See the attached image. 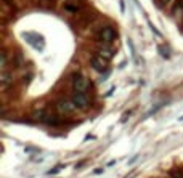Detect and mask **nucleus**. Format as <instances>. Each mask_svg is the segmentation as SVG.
I'll use <instances>...</instances> for the list:
<instances>
[{"label":"nucleus","instance_id":"7","mask_svg":"<svg viewBox=\"0 0 183 178\" xmlns=\"http://www.w3.org/2000/svg\"><path fill=\"white\" fill-rule=\"evenodd\" d=\"M96 55H100V56H103V58H106L108 61L113 58V55H114V51L111 50V48H108L106 45H103V47H100L98 48V51H96Z\"/></svg>","mask_w":183,"mask_h":178},{"label":"nucleus","instance_id":"1","mask_svg":"<svg viewBox=\"0 0 183 178\" xmlns=\"http://www.w3.org/2000/svg\"><path fill=\"white\" fill-rule=\"evenodd\" d=\"M90 87H92V84L85 76H82V74H79V72L72 76V88H74V91L87 93V91L90 90Z\"/></svg>","mask_w":183,"mask_h":178},{"label":"nucleus","instance_id":"16","mask_svg":"<svg viewBox=\"0 0 183 178\" xmlns=\"http://www.w3.org/2000/svg\"><path fill=\"white\" fill-rule=\"evenodd\" d=\"M159 3H161V5H167L169 2H170V0H157Z\"/></svg>","mask_w":183,"mask_h":178},{"label":"nucleus","instance_id":"6","mask_svg":"<svg viewBox=\"0 0 183 178\" xmlns=\"http://www.w3.org/2000/svg\"><path fill=\"white\" fill-rule=\"evenodd\" d=\"M90 64H92V67H93V69H96V71H98V72H103V71L108 67L109 61H108L106 58L100 56V55H95V56L90 60Z\"/></svg>","mask_w":183,"mask_h":178},{"label":"nucleus","instance_id":"5","mask_svg":"<svg viewBox=\"0 0 183 178\" xmlns=\"http://www.w3.org/2000/svg\"><path fill=\"white\" fill-rule=\"evenodd\" d=\"M71 101L77 106V108H87L90 104V96L87 93H79V91H74Z\"/></svg>","mask_w":183,"mask_h":178},{"label":"nucleus","instance_id":"9","mask_svg":"<svg viewBox=\"0 0 183 178\" xmlns=\"http://www.w3.org/2000/svg\"><path fill=\"white\" fill-rule=\"evenodd\" d=\"M2 84H3V88H6L10 84H13V77L8 74V71H3L2 72Z\"/></svg>","mask_w":183,"mask_h":178},{"label":"nucleus","instance_id":"15","mask_svg":"<svg viewBox=\"0 0 183 178\" xmlns=\"http://www.w3.org/2000/svg\"><path fill=\"white\" fill-rule=\"evenodd\" d=\"M93 173H95V175H101V173H103V169H100V167H98V169L93 170Z\"/></svg>","mask_w":183,"mask_h":178},{"label":"nucleus","instance_id":"3","mask_svg":"<svg viewBox=\"0 0 183 178\" xmlns=\"http://www.w3.org/2000/svg\"><path fill=\"white\" fill-rule=\"evenodd\" d=\"M24 40L28 43H30L35 50H43V45H45L43 37L39 35V34H35V32H26L24 34Z\"/></svg>","mask_w":183,"mask_h":178},{"label":"nucleus","instance_id":"12","mask_svg":"<svg viewBox=\"0 0 183 178\" xmlns=\"http://www.w3.org/2000/svg\"><path fill=\"white\" fill-rule=\"evenodd\" d=\"M64 8L67 10V11H77V10H79V6H76V5H72V3H66V5H64Z\"/></svg>","mask_w":183,"mask_h":178},{"label":"nucleus","instance_id":"11","mask_svg":"<svg viewBox=\"0 0 183 178\" xmlns=\"http://www.w3.org/2000/svg\"><path fill=\"white\" fill-rule=\"evenodd\" d=\"M61 169H63V165H56L55 169H50L48 172H47V175H50V177H52V175H56V173H58Z\"/></svg>","mask_w":183,"mask_h":178},{"label":"nucleus","instance_id":"4","mask_svg":"<svg viewBox=\"0 0 183 178\" xmlns=\"http://www.w3.org/2000/svg\"><path fill=\"white\" fill-rule=\"evenodd\" d=\"M77 106L74 104L71 100H60L56 103V109H58L60 114H64V116H71L74 111H76Z\"/></svg>","mask_w":183,"mask_h":178},{"label":"nucleus","instance_id":"13","mask_svg":"<svg viewBox=\"0 0 183 178\" xmlns=\"http://www.w3.org/2000/svg\"><path fill=\"white\" fill-rule=\"evenodd\" d=\"M5 64H6V53L2 51V56H0V66H2V69H5Z\"/></svg>","mask_w":183,"mask_h":178},{"label":"nucleus","instance_id":"10","mask_svg":"<svg viewBox=\"0 0 183 178\" xmlns=\"http://www.w3.org/2000/svg\"><path fill=\"white\" fill-rule=\"evenodd\" d=\"M170 178H183V170L182 169L170 170Z\"/></svg>","mask_w":183,"mask_h":178},{"label":"nucleus","instance_id":"8","mask_svg":"<svg viewBox=\"0 0 183 178\" xmlns=\"http://www.w3.org/2000/svg\"><path fill=\"white\" fill-rule=\"evenodd\" d=\"M172 15L175 16V18H183V2L182 0H178L177 3H175V6H174V10H172Z\"/></svg>","mask_w":183,"mask_h":178},{"label":"nucleus","instance_id":"14","mask_svg":"<svg viewBox=\"0 0 183 178\" xmlns=\"http://www.w3.org/2000/svg\"><path fill=\"white\" fill-rule=\"evenodd\" d=\"M130 114H132L130 111H125V112H124V116H122V117H121V122H122V124H124V122L127 121V117H128V116H130Z\"/></svg>","mask_w":183,"mask_h":178},{"label":"nucleus","instance_id":"2","mask_svg":"<svg viewBox=\"0 0 183 178\" xmlns=\"http://www.w3.org/2000/svg\"><path fill=\"white\" fill-rule=\"evenodd\" d=\"M116 29L114 27H111V26H104L103 29L98 32V42H101V43H111L114 39H116Z\"/></svg>","mask_w":183,"mask_h":178}]
</instances>
